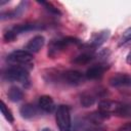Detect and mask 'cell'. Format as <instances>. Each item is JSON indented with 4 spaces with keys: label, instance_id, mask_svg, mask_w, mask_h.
Returning a JSON list of instances; mask_svg holds the SVG:
<instances>
[{
    "label": "cell",
    "instance_id": "1",
    "mask_svg": "<svg viewBox=\"0 0 131 131\" xmlns=\"http://www.w3.org/2000/svg\"><path fill=\"white\" fill-rule=\"evenodd\" d=\"M3 78L8 82H17L25 87H28L30 85V76L28 70L23 67H9L4 71Z\"/></svg>",
    "mask_w": 131,
    "mask_h": 131
},
{
    "label": "cell",
    "instance_id": "2",
    "mask_svg": "<svg viewBox=\"0 0 131 131\" xmlns=\"http://www.w3.org/2000/svg\"><path fill=\"white\" fill-rule=\"evenodd\" d=\"M45 29V26L42 24H36V23H28V24H21V25H16L13 28L9 29L4 33V40L6 42H11L13 41L17 35L30 32V31H37V30H43Z\"/></svg>",
    "mask_w": 131,
    "mask_h": 131
},
{
    "label": "cell",
    "instance_id": "3",
    "mask_svg": "<svg viewBox=\"0 0 131 131\" xmlns=\"http://www.w3.org/2000/svg\"><path fill=\"white\" fill-rule=\"evenodd\" d=\"M80 44H81L80 40L75 37H66V38L53 40L50 42L48 46V55L50 57H55L70 45H80Z\"/></svg>",
    "mask_w": 131,
    "mask_h": 131
},
{
    "label": "cell",
    "instance_id": "4",
    "mask_svg": "<svg viewBox=\"0 0 131 131\" xmlns=\"http://www.w3.org/2000/svg\"><path fill=\"white\" fill-rule=\"evenodd\" d=\"M7 60L11 63L18 64V67H23L25 69H31L34 64V57L33 54L24 50H15L8 54Z\"/></svg>",
    "mask_w": 131,
    "mask_h": 131
},
{
    "label": "cell",
    "instance_id": "5",
    "mask_svg": "<svg viewBox=\"0 0 131 131\" xmlns=\"http://www.w3.org/2000/svg\"><path fill=\"white\" fill-rule=\"evenodd\" d=\"M55 121L59 131H72L70 107L67 105H59L55 113Z\"/></svg>",
    "mask_w": 131,
    "mask_h": 131
},
{
    "label": "cell",
    "instance_id": "6",
    "mask_svg": "<svg viewBox=\"0 0 131 131\" xmlns=\"http://www.w3.org/2000/svg\"><path fill=\"white\" fill-rule=\"evenodd\" d=\"M85 76L76 70H68L63 73H61L60 75V80L68 85H72V86H77L80 85L84 82L85 80Z\"/></svg>",
    "mask_w": 131,
    "mask_h": 131
},
{
    "label": "cell",
    "instance_id": "7",
    "mask_svg": "<svg viewBox=\"0 0 131 131\" xmlns=\"http://www.w3.org/2000/svg\"><path fill=\"white\" fill-rule=\"evenodd\" d=\"M123 102L119 101H114V100H100L98 102V110L110 115V114H115L116 116L118 115Z\"/></svg>",
    "mask_w": 131,
    "mask_h": 131
},
{
    "label": "cell",
    "instance_id": "8",
    "mask_svg": "<svg viewBox=\"0 0 131 131\" xmlns=\"http://www.w3.org/2000/svg\"><path fill=\"white\" fill-rule=\"evenodd\" d=\"M108 83L113 87H127L131 86V76L127 74H117L110 78Z\"/></svg>",
    "mask_w": 131,
    "mask_h": 131
},
{
    "label": "cell",
    "instance_id": "9",
    "mask_svg": "<svg viewBox=\"0 0 131 131\" xmlns=\"http://www.w3.org/2000/svg\"><path fill=\"white\" fill-rule=\"evenodd\" d=\"M44 43H45V39L43 36L41 35H37L35 37H33L26 45L25 47V50L30 52V53H37L40 51V49L44 46Z\"/></svg>",
    "mask_w": 131,
    "mask_h": 131
},
{
    "label": "cell",
    "instance_id": "10",
    "mask_svg": "<svg viewBox=\"0 0 131 131\" xmlns=\"http://www.w3.org/2000/svg\"><path fill=\"white\" fill-rule=\"evenodd\" d=\"M110 35H111L110 30H102V31H100L98 33H95L92 36V38L90 39V41H89V46L91 48H93V49L101 46L108 39Z\"/></svg>",
    "mask_w": 131,
    "mask_h": 131
},
{
    "label": "cell",
    "instance_id": "11",
    "mask_svg": "<svg viewBox=\"0 0 131 131\" xmlns=\"http://www.w3.org/2000/svg\"><path fill=\"white\" fill-rule=\"evenodd\" d=\"M39 111H41L39 108V106H36L32 103H26V104L21 105L19 108V113H20L21 117L25 119H33V118L37 117L39 114Z\"/></svg>",
    "mask_w": 131,
    "mask_h": 131
},
{
    "label": "cell",
    "instance_id": "12",
    "mask_svg": "<svg viewBox=\"0 0 131 131\" xmlns=\"http://www.w3.org/2000/svg\"><path fill=\"white\" fill-rule=\"evenodd\" d=\"M39 108L44 113H52L55 108V104L53 99L49 95H42L38 100Z\"/></svg>",
    "mask_w": 131,
    "mask_h": 131
},
{
    "label": "cell",
    "instance_id": "13",
    "mask_svg": "<svg viewBox=\"0 0 131 131\" xmlns=\"http://www.w3.org/2000/svg\"><path fill=\"white\" fill-rule=\"evenodd\" d=\"M104 71H105V67L104 66H102V64H95V66L89 68L86 71L85 77L88 80H97V79H100L102 77Z\"/></svg>",
    "mask_w": 131,
    "mask_h": 131
},
{
    "label": "cell",
    "instance_id": "14",
    "mask_svg": "<svg viewBox=\"0 0 131 131\" xmlns=\"http://www.w3.org/2000/svg\"><path fill=\"white\" fill-rule=\"evenodd\" d=\"M97 95L100 96L98 93L97 94H93L92 92H83L80 95V103L84 107H89V106H91V105H93L95 103Z\"/></svg>",
    "mask_w": 131,
    "mask_h": 131
},
{
    "label": "cell",
    "instance_id": "15",
    "mask_svg": "<svg viewBox=\"0 0 131 131\" xmlns=\"http://www.w3.org/2000/svg\"><path fill=\"white\" fill-rule=\"evenodd\" d=\"M7 96H8V98H9L10 101H12V102H18V101H20V100L23 99V97H24V92H23V90H21L19 87H17V86H12V87L8 90Z\"/></svg>",
    "mask_w": 131,
    "mask_h": 131
},
{
    "label": "cell",
    "instance_id": "16",
    "mask_svg": "<svg viewBox=\"0 0 131 131\" xmlns=\"http://www.w3.org/2000/svg\"><path fill=\"white\" fill-rule=\"evenodd\" d=\"M28 4V2H21L19 3V5L12 11H8L6 13H2L1 14V19H5V18H12V17H18L24 10L26 9V5Z\"/></svg>",
    "mask_w": 131,
    "mask_h": 131
},
{
    "label": "cell",
    "instance_id": "17",
    "mask_svg": "<svg viewBox=\"0 0 131 131\" xmlns=\"http://www.w3.org/2000/svg\"><path fill=\"white\" fill-rule=\"evenodd\" d=\"M94 58V54L92 51H86V52H83L81 54H79L78 56H76L72 62L73 63H76V64H86L88 62H90L92 59Z\"/></svg>",
    "mask_w": 131,
    "mask_h": 131
},
{
    "label": "cell",
    "instance_id": "18",
    "mask_svg": "<svg viewBox=\"0 0 131 131\" xmlns=\"http://www.w3.org/2000/svg\"><path fill=\"white\" fill-rule=\"evenodd\" d=\"M0 110H1V114L6 119V121H8V123H13V121H14L13 115H12L11 111L6 106V104L3 100H1V102H0Z\"/></svg>",
    "mask_w": 131,
    "mask_h": 131
},
{
    "label": "cell",
    "instance_id": "19",
    "mask_svg": "<svg viewBox=\"0 0 131 131\" xmlns=\"http://www.w3.org/2000/svg\"><path fill=\"white\" fill-rule=\"evenodd\" d=\"M38 3L41 4V5H43V6L45 7V9H46L47 11L51 12L52 14H55V15H60V14H61L60 11H59V9L56 8L55 6H53L52 3H50V2H46V1H38Z\"/></svg>",
    "mask_w": 131,
    "mask_h": 131
},
{
    "label": "cell",
    "instance_id": "20",
    "mask_svg": "<svg viewBox=\"0 0 131 131\" xmlns=\"http://www.w3.org/2000/svg\"><path fill=\"white\" fill-rule=\"evenodd\" d=\"M130 41H131V27L126 29L123 32V34L121 36V39H120V42H119V45L122 46V45H124V44H126Z\"/></svg>",
    "mask_w": 131,
    "mask_h": 131
},
{
    "label": "cell",
    "instance_id": "21",
    "mask_svg": "<svg viewBox=\"0 0 131 131\" xmlns=\"http://www.w3.org/2000/svg\"><path fill=\"white\" fill-rule=\"evenodd\" d=\"M88 122V126H84V124H82V131H103V129H100L99 127H97L96 124H93L91 121H89L87 119Z\"/></svg>",
    "mask_w": 131,
    "mask_h": 131
},
{
    "label": "cell",
    "instance_id": "22",
    "mask_svg": "<svg viewBox=\"0 0 131 131\" xmlns=\"http://www.w3.org/2000/svg\"><path fill=\"white\" fill-rule=\"evenodd\" d=\"M118 131H131V123H128V124L121 126Z\"/></svg>",
    "mask_w": 131,
    "mask_h": 131
},
{
    "label": "cell",
    "instance_id": "23",
    "mask_svg": "<svg viewBox=\"0 0 131 131\" xmlns=\"http://www.w3.org/2000/svg\"><path fill=\"white\" fill-rule=\"evenodd\" d=\"M126 61H127V63L131 64V51L128 53V55H127V57H126Z\"/></svg>",
    "mask_w": 131,
    "mask_h": 131
},
{
    "label": "cell",
    "instance_id": "24",
    "mask_svg": "<svg viewBox=\"0 0 131 131\" xmlns=\"http://www.w3.org/2000/svg\"><path fill=\"white\" fill-rule=\"evenodd\" d=\"M40 131H50V129H48V128H44V129H42V130H40Z\"/></svg>",
    "mask_w": 131,
    "mask_h": 131
}]
</instances>
